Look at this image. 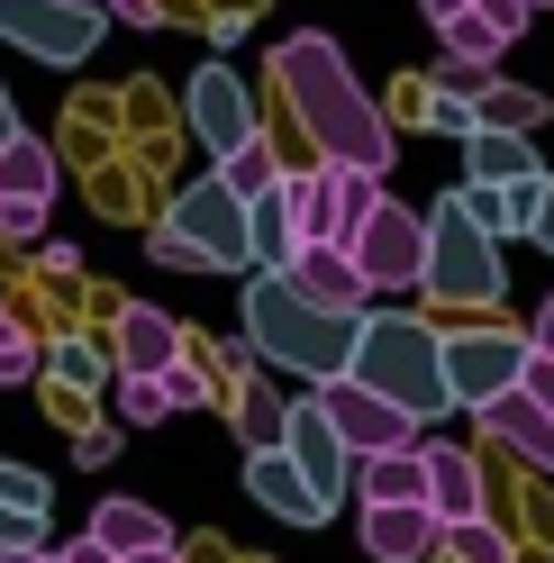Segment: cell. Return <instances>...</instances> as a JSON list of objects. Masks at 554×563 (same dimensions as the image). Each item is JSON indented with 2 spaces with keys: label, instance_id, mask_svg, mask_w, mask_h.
<instances>
[{
  "label": "cell",
  "instance_id": "obj_47",
  "mask_svg": "<svg viewBox=\"0 0 554 563\" xmlns=\"http://www.w3.org/2000/svg\"><path fill=\"white\" fill-rule=\"evenodd\" d=\"M37 563H64V554H37Z\"/></svg>",
  "mask_w": 554,
  "mask_h": 563
},
{
  "label": "cell",
  "instance_id": "obj_14",
  "mask_svg": "<svg viewBox=\"0 0 554 563\" xmlns=\"http://www.w3.org/2000/svg\"><path fill=\"white\" fill-rule=\"evenodd\" d=\"M436 509L428 500H364V554L373 563H419V554H436Z\"/></svg>",
  "mask_w": 554,
  "mask_h": 563
},
{
  "label": "cell",
  "instance_id": "obj_41",
  "mask_svg": "<svg viewBox=\"0 0 554 563\" xmlns=\"http://www.w3.org/2000/svg\"><path fill=\"white\" fill-rule=\"evenodd\" d=\"M110 10H119L128 27H164V0H110Z\"/></svg>",
  "mask_w": 554,
  "mask_h": 563
},
{
  "label": "cell",
  "instance_id": "obj_21",
  "mask_svg": "<svg viewBox=\"0 0 554 563\" xmlns=\"http://www.w3.org/2000/svg\"><path fill=\"white\" fill-rule=\"evenodd\" d=\"M464 155H473V183H528V173H545L528 128H473Z\"/></svg>",
  "mask_w": 554,
  "mask_h": 563
},
{
  "label": "cell",
  "instance_id": "obj_45",
  "mask_svg": "<svg viewBox=\"0 0 554 563\" xmlns=\"http://www.w3.org/2000/svg\"><path fill=\"white\" fill-rule=\"evenodd\" d=\"M10 136H19V110H10V91H0V146H10Z\"/></svg>",
  "mask_w": 554,
  "mask_h": 563
},
{
  "label": "cell",
  "instance_id": "obj_13",
  "mask_svg": "<svg viewBox=\"0 0 554 563\" xmlns=\"http://www.w3.org/2000/svg\"><path fill=\"white\" fill-rule=\"evenodd\" d=\"M473 418H481V428H491V437H500L509 454H528L536 473H554V409H545V400L528 391V382H509V391H491V400H481Z\"/></svg>",
  "mask_w": 554,
  "mask_h": 563
},
{
  "label": "cell",
  "instance_id": "obj_16",
  "mask_svg": "<svg viewBox=\"0 0 554 563\" xmlns=\"http://www.w3.org/2000/svg\"><path fill=\"white\" fill-rule=\"evenodd\" d=\"M282 454H291V464H300L309 482L328 490V500L345 490V473H355V454H345V437L328 428V409H319V400H300V409H291V428H282Z\"/></svg>",
  "mask_w": 554,
  "mask_h": 563
},
{
  "label": "cell",
  "instance_id": "obj_40",
  "mask_svg": "<svg viewBox=\"0 0 554 563\" xmlns=\"http://www.w3.org/2000/svg\"><path fill=\"white\" fill-rule=\"evenodd\" d=\"M536 245H554V173H545V191H536V219H528Z\"/></svg>",
  "mask_w": 554,
  "mask_h": 563
},
{
  "label": "cell",
  "instance_id": "obj_23",
  "mask_svg": "<svg viewBox=\"0 0 554 563\" xmlns=\"http://www.w3.org/2000/svg\"><path fill=\"white\" fill-rule=\"evenodd\" d=\"M91 537L110 545V554H146V545H173V527H164L146 500H100V509H91Z\"/></svg>",
  "mask_w": 554,
  "mask_h": 563
},
{
  "label": "cell",
  "instance_id": "obj_5",
  "mask_svg": "<svg viewBox=\"0 0 554 563\" xmlns=\"http://www.w3.org/2000/svg\"><path fill=\"white\" fill-rule=\"evenodd\" d=\"M110 27V0H0V46H27L37 64H82Z\"/></svg>",
  "mask_w": 554,
  "mask_h": 563
},
{
  "label": "cell",
  "instance_id": "obj_18",
  "mask_svg": "<svg viewBox=\"0 0 554 563\" xmlns=\"http://www.w3.org/2000/svg\"><path fill=\"white\" fill-rule=\"evenodd\" d=\"M164 364H182V328H173L164 309L128 300L119 309V373H164Z\"/></svg>",
  "mask_w": 554,
  "mask_h": 563
},
{
  "label": "cell",
  "instance_id": "obj_9",
  "mask_svg": "<svg viewBox=\"0 0 554 563\" xmlns=\"http://www.w3.org/2000/svg\"><path fill=\"white\" fill-rule=\"evenodd\" d=\"M164 228H182V236L200 245V264H210V273H246V200H236L219 173L173 200V219H164Z\"/></svg>",
  "mask_w": 554,
  "mask_h": 563
},
{
  "label": "cell",
  "instance_id": "obj_29",
  "mask_svg": "<svg viewBox=\"0 0 554 563\" xmlns=\"http://www.w3.org/2000/svg\"><path fill=\"white\" fill-rule=\"evenodd\" d=\"M236 428H246V454H255V445H282V428H291V400L246 391V400H236Z\"/></svg>",
  "mask_w": 554,
  "mask_h": 563
},
{
  "label": "cell",
  "instance_id": "obj_39",
  "mask_svg": "<svg viewBox=\"0 0 554 563\" xmlns=\"http://www.w3.org/2000/svg\"><path fill=\"white\" fill-rule=\"evenodd\" d=\"M55 554H64V563H119L110 545H100V537H91V527H82V537H74V545H55Z\"/></svg>",
  "mask_w": 554,
  "mask_h": 563
},
{
  "label": "cell",
  "instance_id": "obj_20",
  "mask_svg": "<svg viewBox=\"0 0 554 563\" xmlns=\"http://www.w3.org/2000/svg\"><path fill=\"white\" fill-rule=\"evenodd\" d=\"M428 509H436V527L481 518V464H473V454H445V445H428Z\"/></svg>",
  "mask_w": 554,
  "mask_h": 563
},
{
  "label": "cell",
  "instance_id": "obj_11",
  "mask_svg": "<svg viewBox=\"0 0 554 563\" xmlns=\"http://www.w3.org/2000/svg\"><path fill=\"white\" fill-rule=\"evenodd\" d=\"M182 110H191V136H200L210 155H228V146H246V136H264L255 91L236 82V64H200L191 91H182Z\"/></svg>",
  "mask_w": 554,
  "mask_h": 563
},
{
  "label": "cell",
  "instance_id": "obj_33",
  "mask_svg": "<svg viewBox=\"0 0 554 563\" xmlns=\"http://www.w3.org/2000/svg\"><path fill=\"white\" fill-rule=\"evenodd\" d=\"M0 545H46V509H10L0 500Z\"/></svg>",
  "mask_w": 554,
  "mask_h": 563
},
{
  "label": "cell",
  "instance_id": "obj_44",
  "mask_svg": "<svg viewBox=\"0 0 554 563\" xmlns=\"http://www.w3.org/2000/svg\"><path fill=\"white\" fill-rule=\"evenodd\" d=\"M119 563H182V554H173V545H146V554H119Z\"/></svg>",
  "mask_w": 554,
  "mask_h": 563
},
{
  "label": "cell",
  "instance_id": "obj_8",
  "mask_svg": "<svg viewBox=\"0 0 554 563\" xmlns=\"http://www.w3.org/2000/svg\"><path fill=\"white\" fill-rule=\"evenodd\" d=\"M436 364H445V400H455V409H481L491 391H509V382L528 373V336H500V328H481V336H445V345H436Z\"/></svg>",
  "mask_w": 554,
  "mask_h": 563
},
{
  "label": "cell",
  "instance_id": "obj_19",
  "mask_svg": "<svg viewBox=\"0 0 554 563\" xmlns=\"http://www.w3.org/2000/svg\"><path fill=\"white\" fill-rule=\"evenodd\" d=\"M355 490H364V500H428V445L355 454Z\"/></svg>",
  "mask_w": 554,
  "mask_h": 563
},
{
  "label": "cell",
  "instance_id": "obj_7",
  "mask_svg": "<svg viewBox=\"0 0 554 563\" xmlns=\"http://www.w3.org/2000/svg\"><path fill=\"white\" fill-rule=\"evenodd\" d=\"M309 400L328 409V428L345 437V454H383V445H419V418H400L383 391H364L355 373H328L309 382Z\"/></svg>",
  "mask_w": 554,
  "mask_h": 563
},
{
  "label": "cell",
  "instance_id": "obj_2",
  "mask_svg": "<svg viewBox=\"0 0 554 563\" xmlns=\"http://www.w3.org/2000/svg\"><path fill=\"white\" fill-rule=\"evenodd\" d=\"M246 345L264 364H282V373L328 382V373H345V355H355V319H345V309H319L309 291H291L282 264H255V282H246Z\"/></svg>",
  "mask_w": 554,
  "mask_h": 563
},
{
  "label": "cell",
  "instance_id": "obj_24",
  "mask_svg": "<svg viewBox=\"0 0 554 563\" xmlns=\"http://www.w3.org/2000/svg\"><path fill=\"white\" fill-rule=\"evenodd\" d=\"M291 209H282V183L246 200V264H291Z\"/></svg>",
  "mask_w": 554,
  "mask_h": 563
},
{
  "label": "cell",
  "instance_id": "obj_43",
  "mask_svg": "<svg viewBox=\"0 0 554 563\" xmlns=\"http://www.w3.org/2000/svg\"><path fill=\"white\" fill-rule=\"evenodd\" d=\"M528 345H536V355H554V300L536 309V336H528Z\"/></svg>",
  "mask_w": 554,
  "mask_h": 563
},
{
  "label": "cell",
  "instance_id": "obj_26",
  "mask_svg": "<svg viewBox=\"0 0 554 563\" xmlns=\"http://www.w3.org/2000/svg\"><path fill=\"white\" fill-rule=\"evenodd\" d=\"M436 37H445V55H455V64H491V55L509 46V37H500V27H491V19H481V10H464V19H445V27H436Z\"/></svg>",
  "mask_w": 554,
  "mask_h": 563
},
{
  "label": "cell",
  "instance_id": "obj_4",
  "mask_svg": "<svg viewBox=\"0 0 554 563\" xmlns=\"http://www.w3.org/2000/svg\"><path fill=\"white\" fill-rule=\"evenodd\" d=\"M419 291H436V300H500V236H481L455 191H445L436 219H428V273H419Z\"/></svg>",
  "mask_w": 554,
  "mask_h": 563
},
{
  "label": "cell",
  "instance_id": "obj_15",
  "mask_svg": "<svg viewBox=\"0 0 554 563\" xmlns=\"http://www.w3.org/2000/svg\"><path fill=\"white\" fill-rule=\"evenodd\" d=\"M291 291H309L319 309H345V319H364V300H373V282L355 273V255L345 245H291Z\"/></svg>",
  "mask_w": 554,
  "mask_h": 563
},
{
  "label": "cell",
  "instance_id": "obj_1",
  "mask_svg": "<svg viewBox=\"0 0 554 563\" xmlns=\"http://www.w3.org/2000/svg\"><path fill=\"white\" fill-rule=\"evenodd\" d=\"M273 82H282L291 119L309 128V146H319V155L391 173V155H400V146H391L383 110H373V100H364V82L345 74L336 37H319V27H300V37H282V46H273Z\"/></svg>",
  "mask_w": 554,
  "mask_h": 563
},
{
  "label": "cell",
  "instance_id": "obj_3",
  "mask_svg": "<svg viewBox=\"0 0 554 563\" xmlns=\"http://www.w3.org/2000/svg\"><path fill=\"white\" fill-rule=\"evenodd\" d=\"M436 328L428 319H391V309H364L355 319V355H345V373L364 382V391H383L400 418H445L455 400H445V364H436Z\"/></svg>",
  "mask_w": 554,
  "mask_h": 563
},
{
  "label": "cell",
  "instance_id": "obj_38",
  "mask_svg": "<svg viewBox=\"0 0 554 563\" xmlns=\"http://www.w3.org/2000/svg\"><path fill=\"white\" fill-rule=\"evenodd\" d=\"M164 391H173V409H191L200 400V373L191 364H164Z\"/></svg>",
  "mask_w": 554,
  "mask_h": 563
},
{
  "label": "cell",
  "instance_id": "obj_17",
  "mask_svg": "<svg viewBox=\"0 0 554 563\" xmlns=\"http://www.w3.org/2000/svg\"><path fill=\"white\" fill-rule=\"evenodd\" d=\"M536 191H545V173H528V183H464L455 200H464V219H473L481 236H528Z\"/></svg>",
  "mask_w": 554,
  "mask_h": 563
},
{
  "label": "cell",
  "instance_id": "obj_27",
  "mask_svg": "<svg viewBox=\"0 0 554 563\" xmlns=\"http://www.w3.org/2000/svg\"><path fill=\"white\" fill-rule=\"evenodd\" d=\"M473 110H481V128H528V136H536V128H545V91H500V82H491Z\"/></svg>",
  "mask_w": 554,
  "mask_h": 563
},
{
  "label": "cell",
  "instance_id": "obj_34",
  "mask_svg": "<svg viewBox=\"0 0 554 563\" xmlns=\"http://www.w3.org/2000/svg\"><path fill=\"white\" fill-rule=\"evenodd\" d=\"M27 373H37V345H27L10 319H0V382H27Z\"/></svg>",
  "mask_w": 554,
  "mask_h": 563
},
{
  "label": "cell",
  "instance_id": "obj_37",
  "mask_svg": "<svg viewBox=\"0 0 554 563\" xmlns=\"http://www.w3.org/2000/svg\"><path fill=\"white\" fill-rule=\"evenodd\" d=\"M518 382H528V391L554 409V355H536V345H528V373H518Z\"/></svg>",
  "mask_w": 554,
  "mask_h": 563
},
{
  "label": "cell",
  "instance_id": "obj_30",
  "mask_svg": "<svg viewBox=\"0 0 554 563\" xmlns=\"http://www.w3.org/2000/svg\"><path fill=\"white\" fill-rule=\"evenodd\" d=\"M445 545H455V563H509V537L491 518H455L445 527Z\"/></svg>",
  "mask_w": 554,
  "mask_h": 563
},
{
  "label": "cell",
  "instance_id": "obj_25",
  "mask_svg": "<svg viewBox=\"0 0 554 563\" xmlns=\"http://www.w3.org/2000/svg\"><path fill=\"white\" fill-rule=\"evenodd\" d=\"M219 183H228L236 200H255V191H273V183H282V164H273V146H264V136H246V146H228V155H219Z\"/></svg>",
  "mask_w": 554,
  "mask_h": 563
},
{
  "label": "cell",
  "instance_id": "obj_31",
  "mask_svg": "<svg viewBox=\"0 0 554 563\" xmlns=\"http://www.w3.org/2000/svg\"><path fill=\"white\" fill-rule=\"evenodd\" d=\"M0 500H10V509H46L55 490H46V473H27V464H10V454H0Z\"/></svg>",
  "mask_w": 554,
  "mask_h": 563
},
{
  "label": "cell",
  "instance_id": "obj_35",
  "mask_svg": "<svg viewBox=\"0 0 554 563\" xmlns=\"http://www.w3.org/2000/svg\"><path fill=\"white\" fill-rule=\"evenodd\" d=\"M155 264H173V273H210V264H200V245H191L182 228H155Z\"/></svg>",
  "mask_w": 554,
  "mask_h": 563
},
{
  "label": "cell",
  "instance_id": "obj_10",
  "mask_svg": "<svg viewBox=\"0 0 554 563\" xmlns=\"http://www.w3.org/2000/svg\"><path fill=\"white\" fill-rule=\"evenodd\" d=\"M46 200H55V146L46 136H10V146H0V236H37L46 228Z\"/></svg>",
  "mask_w": 554,
  "mask_h": 563
},
{
  "label": "cell",
  "instance_id": "obj_28",
  "mask_svg": "<svg viewBox=\"0 0 554 563\" xmlns=\"http://www.w3.org/2000/svg\"><path fill=\"white\" fill-rule=\"evenodd\" d=\"M119 418H128V428H164V418H173V391H164V373H128V391H119Z\"/></svg>",
  "mask_w": 554,
  "mask_h": 563
},
{
  "label": "cell",
  "instance_id": "obj_6",
  "mask_svg": "<svg viewBox=\"0 0 554 563\" xmlns=\"http://www.w3.org/2000/svg\"><path fill=\"white\" fill-rule=\"evenodd\" d=\"M345 255H355V273L373 282V291H409V282L428 273V219L400 200H373L364 228L345 236Z\"/></svg>",
  "mask_w": 554,
  "mask_h": 563
},
{
  "label": "cell",
  "instance_id": "obj_36",
  "mask_svg": "<svg viewBox=\"0 0 554 563\" xmlns=\"http://www.w3.org/2000/svg\"><path fill=\"white\" fill-rule=\"evenodd\" d=\"M473 10H481V19H491V27H500V37H518V27H528V19H536V10H528V0H473Z\"/></svg>",
  "mask_w": 554,
  "mask_h": 563
},
{
  "label": "cell",
  "instance_id": "obj_32",
  "mask_svg": "<svg viewBox=\"0 0 554 563\" xmlns=\"http://www.w3.org/2000/svg\"><path fill=\"white\" fill-rule=\"evenodd\" d=\"M55 373L74 382V391H91V382L110 373V364H100V345H55Z\"/></svg>",
  "mask_w": 554,
  "mask_h": 563
},
{
  "label": "cell",
  "instance_id": "obj_12",
  "mask_svg": "<svg viewBox=\"0 0 554 563\" xmlns=\"http://www.w3.org/2000/svg\"><path fill=\"white\" fill-rule=\"evenodd\" d=\"M246 490H255V500L282 518V527H328V509H336L328 490L282 454V445H255V454H246Z\"/></svg>",
  "mask_w": 554,
  "mask_h": 563
},
{
  "label": "cell",
  "instance_id": "obj_42",
  "mask_svg": "<svg viewBox=\"0 0 554 563\" xmlns=\"http://www.w3.org/2000/svg\"><path fill=\"white\" fill-rule=\"evenodd\" d=\"M419 10H428V27H445V19H464L473 0H419Z\"/></svg>",
  "mask_w": 554,
  "mask_h": 563
},
{
  "label": "cell",
  "instance_id": "obj_22",
  "mask_svg": "<svg viewBox=\"0 0 554 563\" xmlns=\"http://www.w3.org/2000/svg\"><path fill=\"white\" fill-rule=\"evenodd\" d=\"M282 209H291V236H300V245H336V191H328V164H319V173H282Z\"/></svg>",
  "mask_w": 554,
  "mask_h": 563
},
{
  "label": "cell",
  "instance_id": "obj_46",
  "mask_svg": "<svg viewBox=\"0 0 554 563\" xmlns=\"http://www.w3.org/2000/svg\"><path fill=\"white\" fill-rule=\"evenodd\" d=\"M528 10H554V0H528Z\"/></svg>",
  "mask_w": 554,
  "mask_h": 563
}]
</instances>
